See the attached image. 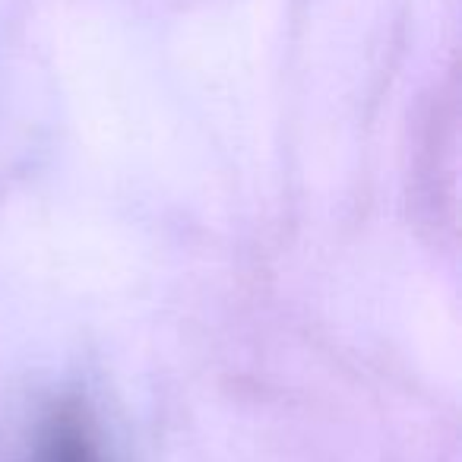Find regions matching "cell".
Instances as JSON below:
<instances>
[{
  "instance_id": "obj_1",
  "label": "cell",
  "mask_w": 462,
  "mask_h": 462,
  "mask_svg": "<svg viewBox=\"0 0 462 462\" xmlns=\"http://www.w3.org/2000/svg\"><path fill=\"white\" fill-rule=\"evenodd\" d=\"M26 462H108L98 424L79 399H60L42 415Z\"/></svg>"
}]
</instances>
